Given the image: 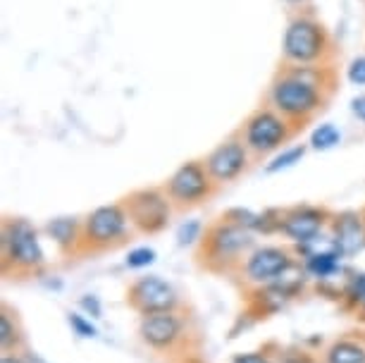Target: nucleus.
Segmentation results:
<instances>
[{
    "label": "nucleus",
    "mask_w": 365,
    "mask_h": 363,
    "mask_svg": "<svg viewBox=\"0 0 365 363\" xmlns=\"http://www.w3.org/2000/svg\"><path fill=\"white\" fill-rule=\"evenodd\" d=\"M225 220H230L239 227L258 235V225H260V210H251V208H241V205H234V208H227L222 213Z\"/></svg>",
    "instance_id": "nucleus-22"
},
{
    "label": "nucleus",
    "mask_w": 365,
    "mask_h": 363,
    "mask_svg": "<svg viewBox=\"0 0 365 363\" xmlns=\"http://www.w3.org/2000/svg\"><path fill=\"white\" fill-rule=\"evenodd\" d=\"M203 163L217 187H227V184L241 180V177L249 173L253 155L246 148V143L241 141V136L232 134L230 139L220 141L210 153H205Z\"/></svg>",
    "instance_id": "nucleus-13"
},
{
    "label": "nucleus",
    "mask_w": 365,
    "mask_h": 363,
    "mask_svg": "<svg viewBox=\"0 0 365 363\" xmlns=\"http://www.w3.org/2000/svg\"><path fill=\"white\" fill-rule=\"evenodd\" d=\"M0 363H29L24 359V354H8V356H0Z\"/></svg>",
    "instance_id": "nucleus-29"
},
{
    "label": "nucleus",
    "mask_w": 365,
    "mask_h": 363,
    "mask_svg": "<svg viewBox=\"0 0 365 363\" xmlns=\"http://www.w3.org/2000/svg\"><path fill=\"white\" fill-rule=\"evenodd\" d=\"M139 339L143 347L160 356H177V361L187 359L191 352V327L189 318L182 311L153 313L139 320Z\"/></svg>",
    "instance_id": "nucleus-7"
},
{
    "label": "nucleus",
    "mask_w": 365,
    "mask_h": 363,
    "mask_svg": "<svg viewBox=\"0 0 365 363\" xmlns=\"http://www.w3.org/2000/svg\"><path fill=\"white\" fill-rule=\"evenodd\" d=\"M299 263L294 246H282V244H265L256 246L249 256H246L244 265L234 277H239V285L246 292L256 290V287L272 285L284 275L289 268Z\"/></svg>",
    "instance_id": "nucleus-10"
},
{
    "label": "nucleus",
    "mask_w": 365,
    "mask_h": 363,
    "mask_svg": "<svg viewBox=\"0 0 365 363\" xmlns=\"http://www.w3.org/2000/svg\"><path fill=\"white\" fill-rule=\"evenodd\" d=\"M329 93L303 84L292 74L279 70L274 74V79L267 86L265 93V106H270L272 111H277L282 118L289 120L292 125L299 129L311 125L318 115L325 111Z\"/></svg>",
    "instance_id": "nucleus-5"
},
{
    "label": "nucleus",
    "mask_w": 365,
    "mask_h": 363,
    "mask_svg": "<svg viewBox=\"0 0 365 363\" xmlns=\"http://www.w3.org/2000/svg\"><path fill=\"white\" fill-rule=\"evenodd\" d=\"M43 232L48 239L58 246V251L65 258H79V246H81V220L79 218H53L46 223Z\"/></svg>",
    "instance_id": "nucleus-15"
},
{
    "label": "nucleus",
    "mask_w": 365,
    "mask_h": 363,
    "mask_svg": "<svg viewBox=\"0 0 365 363\" xmlns=\"http://www.w3.org/2000/svg\"><path fill=\"white\" fill-rule=\"evenodd\" d=\"M282 70L287 74H292L303 84L313 86V88H320L325 93H332L334 91V84H336V72L332 63H322V65H282Z\"/></svg>",
    "instance_id": "nucleus-17"
},
{
    "label": "nucleus",
    "mask_w": 365,
    "mask_h": 363,
    "mask_svg": "<svg viewBox=\"0 0 365 363\" xmlns=\"http://www.w3.org/2000/svg\"><path fill=\"white\" fill-rule=\"evenodd\" d=\"M136 235L132 220L127 215V208L122 201L103 203L98 208L88 210L81 218V246L79 258L101 256V253L117 251L129 244V239Z\"/></svg>",
    "instance_id": "nucleus-4"
},
{
    "label": "nucleus",
    "mask_w": 365,
    "mask_h": 363,
    "mask_svg": "<svg viewBox=\"0 0 365 363\" xmlns=\"http://www.w3.org/2000/svg\"><path fill=\"white\" fill-rule=\"evenodd\" d=\"M320 363H365V339L363 337H336L325 347Z\"/></svg>",
    "instance_id": "nucleus-18"
},
{
    "label": "nucleus",
    "mask_w": 365,
    "mask_h": 363,
    "mask_svg": "<svg viewBox=\"0 0 365 363\" xmlns=\"http://www.w3.org/2000/svg\"><path fill=\"white\" fill-rule=\"evenodd\" d=\"M306 153H308V143H294V146H284L282 150H277L272 158L265 160V165H263L265 175H279V173H284V170L296 168L303 158H306Z\"/></svg>",
    "instance_id": "nucleus-19"
},
{
    "label": "nucleus",
    "mask_w": 365,
    "mask_h": 363,
    "mask_svg": "<svg viewBox=\"0 0 365 363\" xmlns=\"http://www.w3.org/2000/svg\"><path fill=\"white\" fill-rule=\"evenodd\" d=\"M46 270V253L36 225L26 218L5 215L0 227V272L5 280H29Z\"/></svg>",
    "instance_id": "nucleus-2"
},
{
    "label": "nucleus",
    "mask_w": 365,
    "mask_h": 363,
    "mask_svg": "<svg viewBox=\"0 0 365 363\" xmlns=\"http://www.w3.org/2000/svg\"><path fill=\"white\" fill-rule=\"evenodd\" d=\"M237 134L251 150L253 160H267L284 148L299 134V129L270 106H260L244 120Z\"/></svg>",
    "instance_id": "nucleus-6"
},
{
    "label": "nucleus",
    "mask_w": 365,
    "mask_h": 363,
    "mask_svg": "<svg viewBox=\"0 0 365 363\" xmlns=\"http://www.w3.org/2000/svg\"><path fill=\"white\" fill-rule=\"evenodd\" d=\"M329 237L344 258H356L365 251V223L361 210H339L329 223Z\"/></svg>",
    "instance_id": "nucleus-14"
},
{
    "label": "nucleus",
    "mask_w": 365,
    "mask_h": 363,
    "mask_svg": "<svg viewBox=\"0 0 365 363\" xmlns=\"http://www.w3.org/2000/svg\"><path fill=\"white\" fill-rule=\"evenodd\" d=\"M332 210L325 205H315V203H296L289 205L282 213V227L279 235L287 239L289 244H308L313 239H318L325 235V230H329L332 223Z\"/></svg>",
    "instance_id": "nucleus-12"
},
{
    "label": "nucleus",
    "mask_w": 365,
    "mask_h": 363,
    "mask_svg": "<svg viewBox=\"0 0 365 363\" xmlns=\"http://www.w3.org/2000/svg\"><path fill=\"white\" fill-rule=\"evenodd\" d=\"M120 201L125 203L134 232L143 237L163 235V232L170 227L172 218L177 213L163 187L134 189V191H129L127 196H122Z\"/></svg>",
    "instance_id": "nucleus-9"
},
{
    "label": "nucleus",
    "mask_w": 365,
    "mask_h": 363,
    "mask_svg": "<svg viewBox=\"0 0 365 363\" xmlns=\"http://www.w3.org/2000/svg\"><path fill=\"white\" fill-rule=\"evenodd\" d=\"M284 5H289V8H306L311 0H282Z\"/></svg>",
    "instance_id": "nucleus-31"
},
{
    "label": "nucleus",
    "mask_w": 365,
    "mask_h": 363,
    "mask_svg": "<svg viewBox=\"0 0 365 363\" xmlns=\"http://www.w3.org/2000/svg\"><path fill=\"white\" fill-rule=\"evenodd\" d=\"M160 187L170 196L177 213H187V210H194L198 205H205L220 191L203 158H191L182 163Z\"/></svg>",
    "instance_id": "nucleus-8"
},
{
    "label": "nucleus",
    "mask_w": 365,
    "mask_h": 363,
    "mask_svg": "<svg viewBox=\"0 0 365 363\" xmlns=\"http://www.w3.org/2000/svg\"><path fill=\"white\" fill-rule=\"evenodd\" d=\"M179 363H201V361H198L196 356H187V359H182Z\"/></svg>",
    "instance_id": "nucleus-32"
},
{
    "label": "nucleus",
    "mask_w": 365,
    "mask_h": 363,
    "mask_svg": "<svg viewBox=\"0 0 365 363\" xmlns=\"http://www.w3.org/2000/svg\"><path fill=\"white\" fill-rule=\"evenodd\" d=\"M253 249H256V235L220 215L217 220L205 225L203 239L198 242L194 256L198 268L210 275L234 277Z\"/></svg>",
    "instance_id": "nucleus-1"
},
{
    "label": "nucleus",
    "mask_w": 365,
    "mask_h": 363,
    "mask_svg": "<svg viewBox=\"0 0 365 363\" xmlns=\"http://www.w3.org/2000/svg\"><path fill=\"white\" fill-rule=\"evenodd\" d=\"M344 74H346V81L351 86H365V56L351 58Z\"/></svg>",
    "instance_id": "nucleus-26"
},
{
    "label": "nucleus",
    "mask_w": 365,
    "mask_h": 363,
    "mask_svg": "<svg viewBox=\"0 0 365 363\" xmlns=\"http://www.w3.org/2000/svg\"><path fill=\"white\" fill-rule=\"evenodd\" d=\"M361 213H363V223H365V205H363V208H361Z\"/></svg>",
    "instance_id": "nucleus-33"
},
{
    "label": "nucleus",
    "mask_w": 365,
    "mask_h": 363,
    "mask_svg": "<svg viewBox=\"0 0 365 363\" xmlns=\"http://www.w3.org/2000/svg\"><path fill=\"white\" fill-rule=\"evenodd\" d=\"M79 308L91 318H101L103 316V304H101V299L96 297V294H84V297H79Z\"/></svg>",
    "instance_id": "nucleus-27"
},
{
    "label": "nucleus",
    "mask_w": 365,
    "mask_h": 363,
    "mask_svg": "<svg viewBox=\"0 0 365 363\" xmlns=\"http://www.w3.org/2000/svg\"><path fill=\"white\" fill-rule=\"evenodd\" d=\"M203 232H205V223L196 220V218L184 220L177 227V246H182V249H191V246H194L196 249L198 242L203 239Z\"/></svg>",
    "instance_id": "nucleus-21"
},
{
    "label": "nucleus",
    "mask_w": 365,
    "mask_h": 363,
    "mask_svg": "<svg viewBox=\"0 0 365 363\" xmlns=\"http://www.w3.org/2000/svg\"><path fill=\"white\" fill-rule=\"evenodd\" d=\"M127 306L136 316H153V313H170L182 311V297L168 280L160 275H141L134 282H129L125 292Z\"/></svg>",
    "instance_id": "nucleus-11"
},
{
    "label": "nucleus",
    "mask_w": 365,
    "mask_h": 363,
    "mask_svg": "<svg viewBox=\"0 0 365 363\" xmlns=\"http://www.w3.org/2000/svg\"><path fill=\"white\" fill-rule=\"evenodd\" d=\"M158 258V253L150 249V246H136L127 253L125 258V265L129 270H141V268H148V265H153Z\"/></svg>",
    "instance_id": "nucleus-23"
},
{
    "label": "nucleus",
    "mask_w": 365,
    "mask_h": 363,
    "mask_svg": "<svg viewBox=\"0 0 365 363\" xmlns=\"http://www.w3.org/2000/svg\"><path fill=\"white\" fill-rule=\"evenodd\" d=\"M26 352V332L19 320L17 308H12L8 301L0 304V356L24 354Z\"/></svg>",
    "instance_id": "nucleus-16"
},
{
    "label": "nucleus",
    "mask_w": 365,
    "mask_h": 363,
    "mask_svg": "<svg viewBox=\"0 0 365 363\" xmlns=\"http://www.w3.org/2000/svg\"><path fill=\"white\" fill-rule=\"evenodd\" d=\"M349 108H351V115H354L358 122H363V125H365V93L354 96L351 103H349Z\"/></svg>",
    "instance_id": "nucleus-28"
},
{
    "label": "nucleus",
    "mask_w": 365,
    "mask_h": 363,
    "mask_svg": "<svg viewBox=\"0 0 365 363\" xmlns=\"http://www.w3.org/2000/svg\"><path fill=\"white\" fill-rule=\"evenodd\" d=\"M67 323H70L72 332L81 339H93L96 334H98L96 325L86 316H81V313H70V316H67Z\"/></svg>",
    "instance_id": "nucleus-25"
},
{
    "label": "nucleus",
    "mask_w": 365,
    "mask_h": 363,
    "mask_svg": "<svg viewBox=\"0 0 365 363\" xmlns=\"http://www.w3.org/2000/svg\"><path fill=\"white\" fill-rule=\"evenodd\" d=\"M351 316H354V318L358 320V323H365V297L361 299V304L356 306V311L351 313Z\"/></svg>",
    "instance_id": "nucleus-30"
},
{
    "label": "nucleus",
    "mask_w": 365,
    "mask_h": 363,
    "mask_svg": "<svg viewBox=\"0 0 365 363\" xmlns=\"http://www.w3.org/2000/svg\"><path fill=\"white\" fill-rule=\"evenodd\" d=\"M341 143V129L332 125V122H322V125H315V129L308 136V148L311 150H332Z\"/></svg>",
    "instance_id": "nucleus-20"
},
{
    "label": "nucleus",
    "mask_w": 365,
    "mask_h": 363,
    "mask_svg": "<svg viewBox=\"0 0 365 363\" xmlns=\"http://www.w3.org/2000/svg\"><path fill=\"white\" fill-rule=\"evenodd\" d=\"M334 41L313 12L299 10L289 17L282 34V65L332 63Z\"/></svg>",
    "instance_id": "nucleus-3"
},
{
    "label": "nucleus",
    "mask_w": 365,
    "mask_h": 363,
    "mask_svg": "<svg viewBox=\"0 0 365 363\" xmlns=\"http://www.w3.org/2000/svg\"><path fill=\"white\" fill-rule=\"evenodd\" d=\"M274 363H320V359L313 352H308V349L287 347V349H277Z\"/></svg>",
    "instance_id": "nucleus-24"
}]
</instances>
